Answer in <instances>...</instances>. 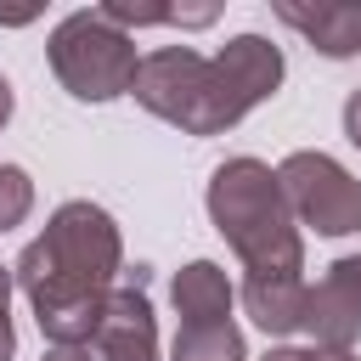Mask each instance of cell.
<instances>
[{"label": "cell", "mask_w": 361, "mask_h": 361, "mask_svg": "<svg viewBox=\"0 0 361 361\" xmlns=\"http://www.w3.org/2000/svg\"><path fill=\"white\" fill-rule=\"evenodd\" d=\"M11 271L51 344H90L107 293L124 276V243L102 203L73 197L45 220V231L17 254Z\"/></svg>", "instance_id": "1"}, {"label": "cell", "mask_w": 361, "mask_h": 361, "mask_svg": "<svg viewBox=\"0 0 361 361\" xmlns=\"http://www.w3.org/2000/svg\"><path fill=\"white\" fill-rule=\"evenodd\" d=\"M276 85H282V51L265 34H237L226 39L220 56H197L192 45H164L141 56L130 96L186 135H220L243 124Z\"/></svg>", "instance_id": "2"}, {"label": "cell", "mask_w": 361, "mask_h": 361, "mask_svg": "<svg viewBox=\"0 0 361 361\" xmlns=\"http://www.w3.org/2000/svg\"><path fill=\"white\" fill-rule=\"evenodd\" d=\"M209 220L243 259L248 282H299L305 237L282 197V180L259 158H226L209 175Z\"/></svg>", "instance_id": "3"}, {"label": "cell", "mask_w": 361, "mask_h": 361, "mask_svg": "<svg viewBox=\"0 0 361 361\" xmlns=\"http://www.w3.org/2000/svg\"><path fill=\"white\" fill-rule=\"evenodd\" d=\"M45 56H51V73L62 79V90L79 96V102H113V96H124V90L135 85V68H141L135 39H130L102 6L68 11V17L51 28Z\"/></svg>", "instance_id": "4"}, {"label": "cell", "mask_w": 361, "mask_h": 361, "mask_svg": "<svg viewBox=\"0 0 361 361\" xmlns=\"http://www.w3.org/2000/svg\"><path fill=\"white\" fill-rule=\"evenodd\" d=\"M276 180H282V197H288L299 226H310L322 237L361 231V180L338 158H327V152H288Z\"/></svg>", "instance_id": "5"}, {"label": "cell", "mask_w": 361, "mask_h": 361, "mask_svg": "<svg viewBox=\"0 0 361 361\" xmlns=\"http://www.w3.org/2000/svg\"><path fill=\"white\" fill-rule=\"evenodd\" d=\"M299 327L310 333L316 350L327 355H350V344L361 338V254H344L327 265V276L316 288H305V316Z\"/></svg>", "instance_id": "6"}, {"label": "cell", "mask_w": 361, "mask_h": 361, "mask_svg": "<svg viewBox=\"0 0 361 361\" xmlns=\"http://www.w3.org/2000/svg\"><path fill=\"white\" fill-rule=\"evenodd\" d=\"M147 265L124 271L118 288L107 293V310H102V327H96V361H158V316H152V299H147Z\"/></svg>", "instance_id": "7"}, {"label": "cell", "mask_w": 361, "mask_h": 361, "mask_svg": "<svg viewBox=\"0 0 361 361\" xmlns=\"http://www.w3.org/2000/svg\"><path fill=\"white\" fill-rule=\"evenodd\" d=\"M276 17L288 28H299L322 56L344 62L361 51V0H316V6H299V0H276Z\"/></svg>", "instance_id": "8"}, {"label": "cell", "mask_w": 361, "mask_h": 361, "mask_svg": "<svg viewBox=\"0 0 361 361\" xmlns=\"http://www.w3.org/2000/svg\"><path fill=\"white\" fill-rule=\"evenodd\" d=\"M169 299H175L180 327H220V322H231V299L237 293H231V282H226V271L214 259H192V265L175 271Z\"/></svg>", "instance_id": "9"}, {"label": "cell", "mask_w": 361, "mask_h": 361, "mask_svg": "<svg viewBox=\"0 0 361 361\" xmlns=\"http://www.w3.org/2000/svg\"><path fill=\"white\" fill-rule=\"evenodd\" d=\"M169 361H248V344L237 333V322L220 327H180L169 344Z\"/></svg>", "instance_id": "10"}, {"label": "cell", "mask_w": 361, "mask_h": 361, "mask_svg": "<svg viewBox=\"0 0 361 361\" xmlns=\"http://www.w3.org/2000/svg\"><path fill=\"white\" fill-rule=\"evenodd\" d=\"M28 209H34V180H28V169L0 164V231L23 226V220H28Z\"/></svg>", "instance_id": "11"}, {"label": "cell", "mask_w": 361, "mask_h": 361, "mask_svg": "<svg viewBox=\"0 0 361 361\" xmlns=\"http://www.w3.org/2000/svg\"><path fill=\"white\" fill-rule=\"evenodd\" d=\"M6 305H11V271L0 265V361L17 355V327H11V316H6Z\"/></svg>", "instance_id": "12"}, {"label": "cell", "mask_w": 361, "mask_h": 361, "mask_svg": "<svg viewBox=\"0 0 361 361\" xmlns=\"http://www.w3.org/2000/svg\"><path fill=\"white\" fill-rule=\"evenodd\" d=\"M344 135H350V147H361V90L344 96Z\"/></svg>", "instance_id": "13"}, {"label": "cell", "mask_w": 361, "mask_h": 361, "mask_svg": "<svg viewBox=\"0 0 361 361\" xmlns=\"http://www.w3.org/2000/svg\"><path fill=\"white\" fill-rule=\"evenodd\" d=\"M265 361H327V350H316V344H310V350H293V344H282V350H271Z\"/></svg>", "instance_id": "14"}, {"label": "cell", "mask_w": 361, "mask_h": 361, "mask_svg": "<svg viewBox=\"0 0 361 361\" xmlns=\"http://www.w3.org/2000/svg\"><path fill=\"white\" fill-rule=\"evenodd\" d=\"M45 361H90V344H51Z\"/></svg>", "instance_id": "15"}, {"label": "cell", "mask_w": 361, "mask_h": 361, "mask_svg": "<svg viewBox=\"0 0 361 361\" xmlns=\"http://www.w3.org/2000/svg\"><path fill=\"white\" fill-rule=\"evenodd\" d=\"M11 107H17V96H11V85H6V73H0V130H6V118H11Z\"/></svg>", "instance_id": "16"}, {"label": "cell", "mask_w": 361, "mask_h": 361, "mask_svg": "<svg viewBox=\"0 0 361 361\" xmlns=\"http://www.w3.org/2000/svg\"><path fill=\"white\" fill-rule=\"evenodd\" d=\"M34 11H0V23H28Z\"/></svg>", "instance_id": "17"}, {"label": "cell", "mask_w": 361, "mask_h": 361, "mask_svg": "<svg viewBox=\"0 0 361 361\" xmlns=\"http://www.w3.org/2000/svg\"><path fill=\"white\" fill-rule=\"evenodd\" d=\"M327 361H355V355H327Z\"/></svg>", "instance_id": "18"}]
</instances>
